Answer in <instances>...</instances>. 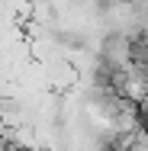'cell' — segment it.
<instances>
[{"mask_svg":"<svg viewBox=\"0 0 148 151\" xmlns=\"http://www.w3.org/2000/svg\"><path fill=\"white\" fill-rule=\"evenodd\" d=\"M97 58L103 61L106 68H113V71H126V68L132 64V39H129L126 32H119V29H110L100 39Z\"/></svg>","mask_w":148,"mask_h":151,"instance_id":"6da1fadb","label":"cell"}]
</instances>
